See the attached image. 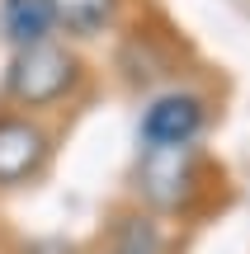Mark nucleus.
I'll use <instances>...</instances> for the list:
<instances>
[{
    "label": "nucleus",
    "mask_w": 250,
    "mask_h": 254,
    "mask_svg": "<svg viewBox=\"0 0 250 254\" xmlns=\"http://www.w3.org/2000/svg\"><path fill=\"white\" fill-rule=\"evenodd\" d=\"M132 184L151 217H189L208 189V155L198 146H142Z\"/></svg>",
    "instance_id": "1"
},
{
    "label": "nucleus",
    "mask_w": 250,
    "mask_h": 254,
    "mask_svg": "<svg viewBox=\"0 0 250 254\" xmlns=\"http://www.w3.org/2000/svg\"><path fill=\"white\" fill-rule=\"evenodd\" d=\"M85 80V66L81 57L71 52L66 43H33V47H19L5 66V80H0V94H5L14 109L38 113V109H52V104L71 99Z\"/></svg>",
    "instance_id": "2"
},
{
    "label": "nucleus",
    "mask_w": 250,
    "mask_h": 254,
    "mask_svg": "<svg viewBox=\"0 0 250 254\" xmlns=\"http://www.w3.org/2000/svg\"><path fill=\"white\" fill-rule=\"evenodd\" d=\"M52 160V132L38 113L0 109V189H28Z\"/></svg>",
    "instance_id": "3"
},
{
    "label": "nucleus",
    "mask_w": 250,
    "mask_h": 254,
    "mask_svg": "<svg viewBox=\"0 0 250 254\" xmlns=\"http://www.w3.org/2000/svg\"><path fill=\"white\" fill-rule=\"evenodd\" d=\"M208 127V99L194 90H166L142 109V146H194Z\"/></svg>",
    "instance_id": "4"
},
{
    "label": "nucleus",
    "mask_w": 250,
    "mask_h": 254,
    "mask_svg": "<svg viewBox=\"0 0 250 254\" xmlns=\"http://www.w3.org/2000/svg\"><path fill=\"white\" fill-rule=\"evenodd\" d=\"M52 9V28H62L66 38H99L104 28H113L123 0H47Z\"/></svg>",
    "instance_id": "5"
},
{
    "label": "nucleus",
    "mask_w": 250,
    "mask_h": 254,
    "mask_svg": "<svg viewBox=\"0 0 250 254\" xmlns=\"http://www.w3.org/2000/svg\"><path fill=\"white\" fill-rule=\"evenodd\" d=\"M166 226L151 212H118L104 254H166Z\"/></svg>",
    "instance_id": "6"
},
{
    "label": "nucleus",
    "mask_w": 250,
    "mask_h": 254,
    "mask_svg": "<svg viewBox=\"0 0 250 254\" xmlns=\"http://www.w3.org/2000/svg\"><path fill=\"white\" fill-rule=\"evenodd\" d=\"M0 28L14 43V52L19 47H33V43H47L52 9H47V0H0Z\"/></svg>",
    "instance_id": "7"
}]
</instances>
